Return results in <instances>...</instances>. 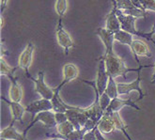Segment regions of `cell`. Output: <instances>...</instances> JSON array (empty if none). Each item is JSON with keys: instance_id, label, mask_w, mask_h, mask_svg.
Segmentation results:
<instances>
[{"instance_id": "cell-1", "label": "cell", "mask_w": 155, "mask_h": 140, "mask_svg": "<svg viewBox=\"0 0 155 140\" xmlns=\"http://www.w3.org/2000/svg\"><path fill=\"white\" fill-rule=\"evenodd\" d=\"M106 66V72L108 76H111L113 78H116L117 76H122L123 78H126V73L129 72H139L144 68H151L153 65H139L137 69H129L125 66L124 61L121 58L114 52V50L111 51H105L104 55L101 57Z\"/></svg>"}, {"instance_id": "cell-2", "label": "cell", "mask_w": 155, "mask_h": 140, "mask_svg": "<svg viewBox=\"0 0 155 140\" xmlns=\"http://www.w3.org/2000/svg\"><path fill=\"white\" fill-rule=\"evenodd\" d=\"M98 60H99V64H98V71H97V78H96V80L95 81L82 80V81L87 83V85H89L91 87H95L97 88L99 95L101 96L106 89L109 76H108L107 72H106V66H105L104 60L102 58H100Z\"/></svg>"}, {"instance_id": "cell-3", "label": "cell", "mask_w": 155, "mask_h": 140, "mask_svg": "<svg viewBox=\"0 0 155 140\" xmlns=\"http://www.w3.org/2000/svg\"><path fill=\"white\" fill-rule=\"evenodd\" d=\"M27 78L32 80L35 84V92L39 93L42 99L52 100L54 96V88H51L46 85L44 81V72L40 71L38 73V77L34 78L30 73L25 74Z\"/></svg>"}, {"instance_id": "cell-4", "label": "cell", "mask_w": 155, "mask_h": 140, "mask_svg": "<svg viewBox=\"0 0 155 140\" xmlns=\"http://www.w3.org/2000/svg\"><path fill=\"white\" fill-rule=\"evenodd\" d=\"M65 113L68 117V120H70L71 122L74 124L75 130L83 129L89 119L87 115L86 114L85 108L71 106L70 109H68L65 112Z\"/></svg>"}, {"instance_id": "cell-5", "label": "cell", "mask_w": 155, "mask_h": 140, "mask_svg": "<svg viewBox=\"0 0 155 140\" xmlns=\"http://www.w3.org/2000/svg\"><path fill=\"white\" fill-rule=\"evenodd\" d=\"M117 15L118 18V21L120 23L121 30H124L134 36L135 35V36L145 38V33L137 31L135 28V21L137 20V18L134 16H132V15H126L122 12V11L118 10V8L117 12Z\"/></svg>"}, {"instance_id": "cell-6", "label": "cell", "mask_w": 155, "mask_h": 140, "mask_svg": "<svg viewBox=\"0 0 155 140\" xmlns=\"http://www.w3.org/2000/svg\"><path fill=\"white\" fill-rule=\"evenodd\" d=\"M41 122L46 128H53V127H57L58 123L56 121V118H54V112L52 111H44V112H41L38 115H36V117L34 118L33 120L30 121L29 125L27 126L23 132L24 136L25 137L27 132L37 123V122Z\"/></svg>"}, {"instance_id": "cell-7", "label": "cell", "mask_w": 155, "mask_h": 140, "mask_svg": "<svg viewBox=\"0 0 155 140\" xmlns=\"http://www.w3.org/2000/svg\"><path fill=\"white\" fill-rule=\"evenodd\" d=\"M56 36H57V41L58 43L64 49L65 55L69 54V49L74 47V42L71 40L70 34L64 29V27L62 25V18H58V22L56 28Z\"/></svg>"}, {"instance_id": "cell-8", "label": "cell", "mask_w": 155, "mask_h": 140, "mask_svg": "<svg viewBox=\"0 0 155 140\" xmlns=\"http://www.w3.org/2000/svg\"><path fill=\"white\" fill-rule=\"evenodd\" d=\"M140 72H137V78L136 80H134L132 83H128V84H124V83H117V90H118V95H122V94H130V92L133 90H135L138 92L139 94V98L136 100V102H139L140 100H142L146 94L143 92L142 88H140V83H141V74Z\"/></svg>"}, {"instance_id": "cell-9", "label": "cell", "mask_w": 155, "mask_h": 140, "mask_svg": "<svg viewBox=\"0 0 155 140\" xmlns=\"http://www.w3.org/2000/svg\"><path fill=\"white\" fill-rule=\"evenodd\" d=\"M117 8L126 15H132L136 18H146L147 17V12L141 8L135 7L132 0H116Z\"/></svg>"}, {"instance_id": "cell-10", "label": "cell", "mask_w": 155, "mask_h": 140, "mask_svg": "<svg viewBox=\"0 0 155 140\" xmlns=\"http://www.w3.org/2000/svg\"><path fill=\"white\" fill-rule=\"evenodd\" d=\"M35 50V46L33 42H28L25 46L24 51L21 53L19 59H18V67L23 69L25 71V73L27 74L29 73L28 70L31 66L32 61H33V53Z\"/></svg>"}, {"instance_id": "cell-11", "label": "cell", "mask_w": 155, "mask_h": 140, "mask_svg": "<svg viewBox=\"0 0 155 140\" xmlns=\"http://www.w3.org/2000/svg\"><path fill=\"white\" fill-rule=\"evenodd\" d=\"M53 110V104L51 100L41 99L38 101H34L25 107V111L31 114V120L34 119L36 115H38L41 112L44 111H52Z\"/></svg>"}, {"instance_id": "cell-12", "label": "cell", "mask_w": 155, "mask_h": 140, "mask_svg": "<svg viewBox=\"0 0 155 140\" xmlns=\"http://www.w3.org/2000/svg\"><path fill=\"white\" fill-rule=\"evenodd\" d=\"M136 101H132L131 98H128L127 100H123V99H120V98H115V99H112L110 104H109L106 111L104 113H107V114H112L114 112H120L123 107L125 106H130L132 108H134L136 110H140V107L136 105Z\"/></svg>"}, {"instance_id": "cell-13", "label": "cell", "mask_w": 155, "mask_h": 140, "mask_svg": "<svg viewBox=\"0 0 155 140\" xmlns=\"http://www.w3.org/2000/svg\"><path fill=\"white\" fill-rule=\"evenodd\" d=\"M112 3H113V8L111 10V12L105 16V24H106L105 28H107L108 30H110L114 33H117V31L121 30V26H120V21H118L117 15V6L116 0H112Z\"/></svg>"}, {"instance_id": "cell-14", "label": "cell", "mask_w": 155, "mask_h": 140, "mask_svg": "<svg viewBox=\"0 0 155 140\" xmlns=\"http://www.w3.org/2000/svg\"><path fill=\"white\" fill-rule=\"evenodd\" d=\"M130 48L132 49V52L134 54V57L137 63L140 64L139 59L137 55H141V57H147L150 58L151 57V52L150 47L147 45V43L140 41V40H134L130 45Z\"/></svg>"}, {"instance_id": "cell-15", "label": "cell", "mask_w": 155, "mask_h": 140, "mask_svg": "<svg viewBox=\"0 0 155 140\" xmlns=\"http://www.w3.org/2000/svg\"><path fill=\"white\" fill-rule=\"evenodd\" d=\"M1 100L3 102H5L6 104L8 105V107H10L11 113H12V120H14V121L19 120L22 123H24L23 122V117H24V114L26 112L25 107H24L20 102L8 101V99H6L3 96H1Z\"/></svg>"}, {"instance_id": "cell-16", "label": "cell", "mask_w": 155, "mask_h": 140, "mask_svg": "<svg viewBox=\"0 0 155 140\" xmlns=\"http://www.w3.org/2000/svg\"><path fill=\"white\" fill-rule=\"evenodd\" d=\"M97 127H98L100 132H101L103 135H107V134L113 133L114 131L117 129L116 123H115V121L112 118V115L107 114V113L104 114L102 118L100 119V121L98 122Z\"/></svg>"}, {"instance_id": "cell-17", "label": "cell", "mask_w": 155, "mask_h": 140, "mask_svg": "<svg viewBox=\"0 0 155 140\" xmlns=\"http://www.w3.org/2000/svg\"><path fill=\"white\" fill-rule=\"evenodd\" d=\"M11 81V88L8 91V96L11 98V101L20 102L23 99V88L17 81V78L14 76V74L8 76Z\"/></svg>"}, {"instance_id": "cell-18", "label": "cell", "mask_w": 155, "mask_h": 140, "mask_svg": "<svg viewBox=\"0 0 155 140\" xmlns=\"http://www.w3.org/2000/svg\"><path fill=\"white\" fill-rule=\"evenodd\" d=\"M100 39L102 40L105 46V51H111L113 50V44L115 41V33L108 30L107 28H103V27H98L95 32Z\"/></svg>"}, {"instance_id": "cell-19", "label": "cell", "mask_w": 155, "mask_h": 140, "mask_svg": "<svg viewBox=\"0 0 155 140\" xmlns=\"http://www.w3.org/2000/svg\"><path fill=\"white\" fill-rule=\"evenodd\" d=\"M15 121L12 120V122L10 123L8 127L5 129L1 130L0 133V137L7 139V140H26V138L24 136L23 134L19 133L14 127Z\"/></svg>"}, {"instance_id": "cell-20", "label": "cell", "mask_w": 155, "mask_h": 140, "mask_svg": "<svg viewBox=\"0 0 155 140\" xmlns=\"http://www.w3.org/2000/svg\"><path fill=\"white\" fill-rule=\"evenodd\" d=\"M62 74H63V80L62 82L67 83L72 81L74 79H76L79 74V70L77 66L74 63H66L62 69Z\"/></svg>"}, {"instance_id": "cell-21", "label": "cell", "mask_w": 155, "mask_h": 140, "mask_svg": "<svg viewBox=\"0 0 155 140\" xmlns=\"http://www.w3.org/2000/svg\"><path fill=\"white\" fill-rule=\"evenodd\" d=\"M88 132V130L84 127L81 130H74V132L71 133L68 135H60L58 134L54 135V134H47V136L52 137V138H58V139H61V140H83L84 135H86V133Z\"/></svg>"}, {"instance_id": "cell-22", "label": "cell", "mask_w": 155, "mask_h": 140, "mask_svg": "<svg viewBox=\"0 0 155 140\" xmlns=\"http://www.w3.org/2000/svg\"><path fill=\"white\" fill-rule=\"evenodd\" d=\"M111 115H112V118H113V119H114V121H115V123H116L117 129H118L120 131H121V132L124 134V135L127 137V139H128V140H132L131 136L129 135V134L127 133V131H126L127 125L124 123V121L122 120V118H121L120 113H118V112H114V113H112Z\"/></svg>"}, {"instance_id": "cell-23", "label": "cell", "mask_w": 155, "mask_h": 140, "mask_svg": "<svg viewBox=\"0 0 155 140\" xmlns=\"http://www.w3.org/2000/svg\"><path fill=\"white\" fill-rule=\"evenodd\" d=\"M57 133L60 135H68L75 130L74 124L70 120H67L65 122H62L57 125Z\"/></svg>"}, {"instance_id": "cell-24", "label": "cell", "mask_w": 155, "mask_h": 140, "mask_svg": "<svg viewBox=\"0 0 155 140\" xmlns=\"http://www.w3.org/2000/svg\"><path fill=\"white\" fill-rule=\"evenodd\" d=\"M107 93V95L110 97L111 99H115L118 97V90H117V83H116L115 78L109 76L108 79V84L105 91Z\"/></svg>"}, {"instance_id": "cell-25", "label": "cell", "mask_w": 155, "mask_h": 140, "mask_svg": "<svg viewBox=\"0 0 155 140\" xmlns=\"http://www.w3.org/2000/svg\"><path fill=\"white\" fill-rule=\"evenodd\" d=\"M134 6L143 11L155 12V0H132Z\"/></svg>"}, {"instance_id": "cell-26", "label": "cell", "mask_w": 155, "mask_h": 140, "mask_svg": "<svg viewBox=\"0 0 155 140\" xmlns=\"http://www.w3.org/2000/svg\"><path fill=\"white\" fill-rule=\"evenodd\" d=\"M19 68V67H16V68H12L8 65L3 58H1L0 59V74L1 75H6L7 77L12 75V74H14V72Z\"/></svg>"}, {"instance_id": "cell-27", "label": "cell", "mask_w": 155, "mask_h": 140, "mask_svg": "<svg viewBox=\"0 0 155 140\" xmlns=\"http://www.w3.org/2000/svg\"><path fill=\"white\" fill-rule=\"evenodd\" d=\"M68 10L67 0H57L56 3V12L60 18H63Z\"/></svg>"}, {"instance_id": "cell-28", "label": "cell", "mask_w": 155, "mask_h": 140, "mask_svg": "<svg viewBox=\"0 0 155 140\" xmlns=\"http://www.w3.org/2000/svg\"><path fill=\"white\" fill-rule=\"evenodd\" d=\"M111 100H112V99L107 95V93H106V92H104L103 94H102L101 96H100V100H99V102H100V105H101V107H102V109H103L104 112L106 111V109H107L109 104H110Z\"/></svg>"}, {"instance_id": "cell-29", "label": "cell", "mask_w": 155, "mask_h": 140, "mask_svg": "<svg viewBox=\"0 0 155 140\" xmlns=\"http://www.w3.org/2000/svg\"><path fill=\"white\" fill-rule=\"evenodd\" d=\"M54 118H56V121L58 124L65 122V121L68 120L66 113H63V112H54Z\"/></svg>"}, {"instance_id": "cell-30", "label": "cell", "mask_w": 155, "mask_h": 140, "mask_svg": "<svg viewBox=\"0 0 155 140\" xmlns=\"http://www.w3.org/2000/svg\"><path fill=\"white\" fill-rule=\"evenodd\" d=\"M96 128H97V126L94 129H92V130L88 131V132H87L86 135H84L83 140H97L96 135H95V130H96Z\"/></svg>"}, {"instance_id": "cell-31", "label": "cell", "mask_w": 155, "mask_h": 140, "mask_svg": "<svg viewBox=\"0 0 155 140\" xmlns=\"http://www.w3.org/2000/svg\"><path fill=\"white\" fill-rule=\"evenodd\" d=\"M8 1V0H0V13H1V17L3 16V13L7 8Z\"/></svg>"}, {"instance_id": "cell-32", "label": "cell", "mask_w": 155, "mask_h": 140, "mask_svg": "<svg viewBox=\"0 0 155 140\" xmlns=\"http://www.w3.org/2000/svg\"><path fill=\"white\" fill-rule=\"evenodd\" d=\"M153 35H155V24L153 25L152 29H151V31H150V33H145V38L147 39V40H149V41H151V40H152L151 37H152Z\"/></svg>"}, {"instance_id": "cell-33", "label": "cell", "mask_w": 155, "mask_h": 140, "mask_svg": "<svg viewBox=\"0 0 155 140\" xmlns=\"http://www.w3.org/2000/svg\"><path fill=\"white\" fill-rule=\"evenodd\" d=\"M95 135H96L97 140H109V139H106V138H104V137L103 134L99 131L98 127H97V128H96V130H95Z\"/></svg>"}, {"instance_id": "cell-34", "label": "cell", "mask_w": 155, "mask_h": 140, "mask_svg": "<svg viewBox=\"0 0 155 140\" xmlns=\"http://www.w3.org/2000/svg\"><path fill=\"white\" fill-rule=\"evenodd\" d=\"M150 42H153V44L155 45V41H154L153 39H152ZM153 68H155V64L153 65ZM151 84H155V72H154V73L152 74V77H151Z\"/></svg>"}, {"instance_id": "cell-35", "label": "cell", "mask_w": 155, "mask_h": 140, "mask_svg": "<svg viewBox=\"0 0 155 140\" xmlns=\"http://www.w3.org/2000/svg\"><path fill=\"white\" fill-rule=\"evenodd\" d=\"M27 140V139H26ZM47 140H61V139H58V138H50V139H47Z\"/></svg>"}, {"instance_id": "cell-36", "label": "cell", "mask_w": 155, "mask_h": 140, "mask_svg": "<svg viewBox=\"0 0 155 140\" xmlns=\"http://www.w3.org/2000/svg\"><path fill=\"white\" fill-rule=\"evenodd\" d=\"M1 140H7V139H4V138H1Z\"/></svg>"}]
</instances>
